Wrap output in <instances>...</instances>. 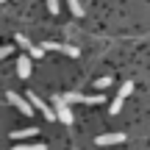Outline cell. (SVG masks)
I'll return each mask as SVG.
<instances>
[{"label":"cell","mask_w":150,"mask_h":150,"mask_svg":"<svg viewBox=\"0 0 150 150\" xmlns=\"http://www.w3.org/2000/svg\"><path fill=\"white\" fill-rule=\"evenodd\" d=\"M53 108H56L59 122H64L67 128H70V125H72V111H70V103L64 100V95H56V97H53Z\"/></svg>","instance_id":"cell-1"},{"label":"cell","mask_w":150,"mask_h":150,"mask_svg":"<svg viewBox=\"0 0 150 150\" xmlns=\"http://www.w3.org/2000/svg\"><path fill=\"white\" fill-rule=\"evenodd\" d=\"M28 100L33 103V108H36V111H42V114H45V120H47V122L59 120V117H56V108H53V106H47V103H45L42 97L36 95V92H28Z\"/></svg>","instance_id":"cell-2"},{"label":"cell","mask_w":150,"mask_h":150,"mask_svg":"<svg viewBox=\"0 0 150 150\" xmlns=\"http://www.w3.org/2000/svg\"><path fill=\"white\" fill-rule=\"evenodd\" d=\"M6 97H8V103H11L20 114H25V117H31V114H33V103L25 100V97H20L17 92H6Z\"/></svg>","instance_id":"cell-3"},{"label":"cell","mask_w":150,"mask_h":150,"mask_svg":"<svg viewBox=\"0 0 150 150\" xmlns=\"http://www.w3.org/2000/svg\"><path fill=\"white\" fill-rule=\"evenodd\" d=\"M42 47H45V50H59V53H67V56H72V59H78V56H81V50H78V47H72V45H59V42H45Z\"/></svg>","instance_id":"cell-4"},{"label":"cell","mask_w":150,"mask_h":150,"mask_svg":"<svg viewBox=\"0 0 150 150\" xmlns=\"http://www.w3.org/2000/svg\"><path fill=\"white\" fill-rule=\"evenodd\" d=\"M97 145L100 147H106V145H120V142H125V134H103V136H97Z\"/></svg>","instance_id":"cell-5"},{"label":"cell","mask_w":150,"mask_h":150,"mask_svg":"<svg viewBox=\"0 0 150 150\" xmlns=\"http://www.w3.org/2000/svg\"><path fill=\"white\" fill-rule=\"evenodd\" d=\"M17 75L20 78H28L31 75V56H20L17 59Z\"/></svg>","instance_id":"cell-6"},{"label":"cell","mask_w":150,"mask_h":150,"mask_svg":"<svg viewBox=\"0 0 150 150\" xmlns=\"http://www.w3.org/2000/svg\"><path fill=\"white\" fill-rule=\"evenodd\" d=\"M39 131L36 128H22V131H14V134H11V139L17 142V145H20V142H25V139H31V136H36Z\"/></svg>","instance_id":"cell-7"},{"label":"cell","mask_w":150,"mask_h":150,"mask_svg":"<svg viewBox=\"0 0 150 150\" xmlns=\"http://www.w3.org/2000/svg\"><path fill=\"white\" fill-rule=\"evenodd\" d=\"M122 103H125V97H114V100H111V108H108V114H111V117H114V114H120V111H122Z\"/></svg>","instance_id":"cell-8"},{"label":"cell","mask_w":150,"mask_h":150,"mask_svg":"<svg viewBox=\"0 0 150 150\" xmlns=\"http://www.w3.org/2000/svg\"><path fill=\"white\" fill-rule=\"evenodd\" d=\"M103 100H106L103 95H83V103H86V106H97V103H103Z\"/></svg>","instance_id":"cell-9"},{"label":"cell","mask_w":150,"mask_h":150,"mask_svg":"<svg viewBox=\"0 0 150 150\" xmlns=\"http://www.w3.org/2000/svg\"><path fill=\"white\" fill-rule=\"evenodd\" d=\"M67 3H70V11H72L75 17H83V6H81L78 0H67Z\"/></svg>","instance_id":"cell-10"},{"label":"cell","mask_w":150,"mask_h":150,"mask_svg":"<svg viewBox=\"0 0 150 150\" xmlns=\"http://www.w3.org/2000/svg\"><path fill=\"white\" fill-rule=\"evenodd\" d=\"M11 150H45V145H39V142H36V145H25V142H20V145H14Z\"/></svg>","instance_id":"cell-11"},{"label":"cell","mask_w":150,"mask_h":150,"mask_svg":"<svg viewBox=\"0 0 150 150\" xmlns=\"http://www.w3.org/2000/svg\"><path fill=\"white\" fill-rule=\"evenodd\" d=\"M64 100H67V103H83V95H81V92H67Z\"/></svg>","instance_id":"cell-12"},{"label":"cell","mask_w":150,"mask_h":150,"mask_svg":"<svg viewBox=\"0 0 150 150\" xmlns=\"http://www.w3.org/2000/svg\"><path fill=\"white\" fill-rule=\"evenodd\" d=\"M17 45H20L22 50H31V47H33V45H31V39H28V36H22V33H17Z\"/></svg>","instance_id":"cell-13"},{"label":"cell","mask_w":150,"mask_h":150,"mask_svg":"<svg viewBox=\"0 0 150 150\" xmlns=\"http://www.w3.org/2000/svg\"><path fill=\"white\" fill-rule=\"evenodd\" d=\"M131 92H134V81H125V83H122V89H120L117 95H120V97H128Z\"/></svg>","instance_id":"cell-14"},{"label":"cell","mask_w":150,"mask_h":150,"mask_svg":"<svg viewBox=\"0 0 150 150\" xmlns=\"http://www.w3.org/2000/svg\"><path fill=\"white\" fill-rule=\"evenodd\" d=\"M97 89H106V86H111V78H108V75H103V78H97Z\"/></svg>","instance_id":"cell-15"},{"label":"cell","mask_w":150,"mask_h":150,"mask_svg":"<svg viewBox=\"0 0 150 150\" xmlns=\"http://www.w3.org/2000/svg\"><path fill=\"white\" fill-rule=\"evenodd\" d=\"M47 11L50 14H59V0H47Z\"/></svg>","instance_id":"cell-16"},{"label":"cell","mask_w":150,"mask_h":150,"mask_svg":"<svg viewBox=\"0 0 150 150\" xmlns=\"http://www.w3.org/2000/svg\"><path fill=\"white\" fill-rule=\"evenodd\" d=\"M45 56V47H31V59H42Z\"/></svg>","instance_id":"cell-17"}]
</instances>
